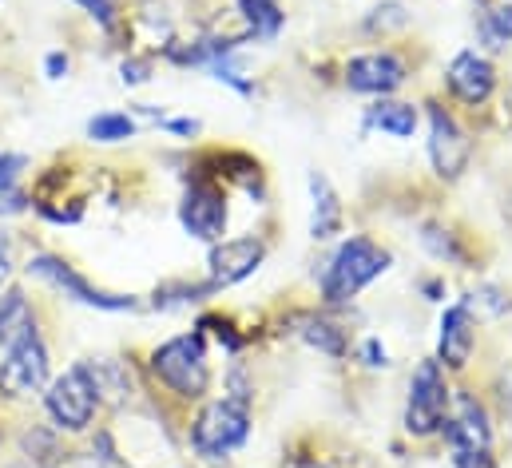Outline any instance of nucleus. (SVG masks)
I'll list each match as a JSON object with an SVG mask.
<instances>
[{
  "mask_svg": "<svg viewBox=\"0 0 512 468\" xmlns=\"http://www.w3.org/2000/svg\"><path fill=\"white\" fill-rule=\"evenodd\" d=\"M445 80H449L453 96L465 100V104H473V108L485 104V100L493 96V88H497V72H493V64H489L485 56H477V52H461V56L449 64Z\"/></svg>",
  "mask_w": 512,
  "mask_h": 468,
  "instance_id": "f8f14e48",
  "label": "nucleus"
},
{
  "mask_svg": "<svg viewBox=\"0 0 512 468\" xmlns=\"http://www.w3.org/2000/svg\"><path fill=\"white\" fill-rule=\"evenodd\" d=\"M310 195H314V219H310V234L318 238V242H326V238H334V234L342 231V203H338V195H334V187H330V179L326 175H310Z\"/></svg>",
  "mask_w": 512,
  "mask_h": 468,
  "instance_id": "2eb2a0df",
  "label": "nucleus"
},
{
  "mask_svg": "<svg viewBox=\"0 0 512 468\" xmlns=\"http://www.w3.org/2000/svg\"><path fill=\"white\" fill-rule=\"evenodd\" d=\"M445 437L453 449H469V453H489V417L477 405V397L461 393L457 397V417H445Z\"/></svg>",
  "mask_w": 512,
  "mask_h": 468,
  "instance_id": "ddd939ff",
  "label": "nucleus"
},
{
  "mask_svg": "<svg viewBox=\"0 0 512 468\" xmlns=\"http://www.w3.org/2000/svg\"><path fill=\"white\" fill-rule=\"evenodd\" d=\"M28 270L36 274V278H48V282H56L64 294H72L76 302H84V306H96V310H112V314H120V310H131L135 302L124 298V294H104V290H96L88 278H80L64 258H52V254H40V258H32L28 262Z\"/></svg>",
  "mask_w": 512,
  "mask_h": 468,
  "instance_id": "0eeeda50",
  "label": "nucleus"
},
{
  "mask_svg": "<svg viewBox=\"0 0 512 468\" xmlns=\"http://www.w3.org/2000/svg\"><path fill=\"white\" fill-rule=\"evenodd\" d=\"M485 32H489V40H493L497 48H501V44H512V8H497V12H489Z\"/></svg>",
  "mask_w": 512,
  "mask_h": 468,
  "instance_id": "4be33fe9",
  "label": "nucleus"
},
{
  "mask_svg": "<svg viewBox=\"0 0 512 468\" xmlns=\"http://www.w3.org/2000/svg\"><path fill=\"white\" fill-rule=\"evenodd\" d=\"M151 373L183 401H195L207 393V342L203 334H179L151 353Z\"/></svg>",
  "mask_w": 512,
  "mask_h": 468,
  "instance_id": "f03ea898",
  "label": "nucleus"
},
{
  "mask_svg": "<svg viewBox=\"0 0 512 468\" xmlns=\"http://www.w3.org/2000/svg\"><path fill=\"white\" fill-rule=\"evenodd\" d=\"M366 123L385 131V135H393V139H409L417 131V108L413 104H397V100H378L370 108Z\"/></svg>",
  "mask_w": 512,
  "mask_h": 468,
  "instance_id": "dca6fc26",
  "label": "nucleus"
},
{
  "mask_svg": "<svg viewBox=\"0 0 512 468\" xmlns=\"http://www.w3.org/2000/svg\"><path fill=\"white\" fill-rule=\"evenodd\" d=\"M239 8H243V16H247V24H251L255 36H262V40L278 36V28H282L278 0H239Z\"/></svg>",
  "mask_w": 512,
  "mask_h": 468,
  "instance_id": "6ab92c4d",
  "label": "nucleus"
},
{
  "mask_svg": "<svg viewBox=\"0 0 512 468\" xmlns=\"http://www.w3.org/2000/svg\"><path fill=\"white\" fill-rule=\"evenodd\" d=\"M389 270V250H382L374 238H366V234H354L350 242H342L338 246V254H334V262H330V270H326V278H322V298L330 302V306H342V302H350L354 294H362L378 274Z\"/></svg>",
  "mask_w": 512,
  "mask_h": 468,
  "instance_id": "f257e3e1",
  "label": "nucleus"
},
{
  "mask_svg": "<svg viewBox=\"0 0 512 468\" xmlns=\"http://www.w3.org/2000/svg\"><path fill=\"white\" fill-rule=\"evenodd\" d=\"M80 4H84L104 28H116V4H112V0H80Z\"/></svg>",
  "mask_w": 512,
  "mask_h": 468,
  "instance_id": "5701e85b",
  "label": "nucleus"
},
{
  "mask_svg": "<svg viewBox=\"0 0 512 468\" xmlns=\"http://www.w3.org/2000/svg\"><path fill=\"white\" fill-rule=\"evenodd\" d=\"M44 405L52 413V421L68 433H80L92 425V413L100 405V389L88 365H72L64 377L52 381V389L44 393Z\"/></svg>",
  "mask_w": 512,
  "mask_h": 468,
  "instance_id": "39448f33",
  "label": "nucleus"
},
{
  "mask_svg": "<svg viewBox=\"0 0 512 468\" xmlns=\"http://www.w3.org/2000/svg\"><path fill=\"white\" fill-rule=\"evenodd\" d=\"M20 167H24V155H4L0 159V211H16L20 207V195L12 191Z\"/></svg>",
  "mask_w": 512,
  "mask_h": 468,
  "instance_id": "412c9836",
  "label": "nucleus"
},
{
  "mask_svg": "<svg viewBox=\"0 0 512 468\" xmlns=\"http://www.w3.org/2000/svg\"><path fill=\"white\" fill-rule=\"evenodd\" d=\"M441 361L449 365V369H465L469 365V357H473V314H469V306L461 302V306H449L445 314H441Z\"/></svg>",
  "mask_w": 512,
  "mask_h": 468,
  "instance_id": "4468645a",
  "label": "nucleus"
},
{
  "mask_svg": "<svg viewBox=\"0 0 512 468\" xmlns=\"http://www.w3.org/2000/svg\"><path fill=\"white\" fill-rule=\"evenodd\" d=\"M28 326H36V322H32V310H28L24 294L20 290H8L0 298V350H8Z\"/></svg>",
  "mask_w": 512,
  "mask_h": 468,
  "instance_id": "f3484780",
  "label": "nucleus"
},
{
  "mask_svg": "<svg viewBox=\"0 0 512 468\" xmlns=\"http://www.w3.org/2000/svg\"><path fill=\"white\" fill-rule=\"evenodd\" d=\"M449 417V385L441 373V361H421L409 381V405H405V433L409 437H433L445 429Z\"/></svg>",
  "mask_w": 512,
  "mask_h": 468,
  "instance_id": "20e7f679",
  "label": "nucleus"
},
{
  "mask_svg": "<svg viewBox=\"0 0 512 468\" xmlns=\"http://www.w3.org/2000/svg\"><path fill=\"white\" fill-rule=\"evenodd\" d=\"M251 437V413L247 405L223 397V401H211L199 417H195V429H191V445L199 457L207 461H223L231 457L243 441Z\"/></svg>",
  "mask_w": 512,
  "mask_h": 468,
  "instance_id": "7ed1b4c3",
  "label": "nucleus"
},
{
  "mask_svg": "<svg viewBox=\"0 0 512 468\" xmlns=\"http://www.w3.org/2000/svg\"><path fill=\"white\" fill-rule=\"evenodd\" d=\"M4 274H8V242L0 238V282H4Z\"/></svg>",
  "mask_w": 512,
  "mask_h": 468,
  "instance_id": "cd10ccee",
  "label": "nucleus"
},
{
  "mask_svg": "<svg viewBox=\"0 0 512 468\" xmlns=\"http://www.w3.org/2000/svg\"><path fill=\"white\" fill-rule=\"evenodd\" d=\"M366 357H370V365H389V357H385V350L378 342H366Z\"/></svg>",
  "mask_w": 512,
  "mask_h": 468,
  "instance_id": "bb28decb",
  "label": "nucleus"
},
{
  "mask_svg": "<svg viewBox=\"0 0 512 468\" xmlns=\"http://www.w3.org/2000/svg\"><path fill=\"white\" fill-rule=\"evenodd\" d=\"M179 223L187 227V234H195V238H203V242L223 238V227H227V195H223V187H215V183H195V187L183 195Z\"/></svg>",
  "mask_w": 512,
  "mask_h": 468,
  "instance_id": "1a4fd4ad",
  "label": "nucleus"
},
{
  "mask_svg": "<svg viewBox=\"0 0 512 468\" xmlns=\"http://www.w3.org/2000/svg\"><path fill=\"white\" fill-rule=\"evenodd\" d=\"M405 84V64L393 52H366L346 64V88L366 96H389Z\"/></svg>",
  "mask_w": 512,
  "mask_h": 468,
  "instance_id": "9b49d317",
  "label": "nucleus"
},
{
  "mask_svg": "<svg viewBox=\"0 0 512 468\" xmlns=\"http://www.w3.org/2000/svg\"><path fill=\"white\" fill-rule=\"evenodd\" d=\"M124 80L128 84H143L147 80V64H124Z\"/></svg>",
  "mask_w": 512,
  "mask_h": 468,
  "instance_id": "393cba45",
  "label": "nucleus"
},
{
  "mask_svg": "<svg viewBox=\"0 0 512 468\" xmlns=\"http://www.w3.org/2000/svg\"><path fill=\"white\" fill-rule=\"evenodd\" d=\"M429 159L441 179H457L469 163V139L445 108L429 104Z\"/></svg>",
  "mask_w": 512,
  "mask_h": 468,
  "instance_id": "6e6552de",
  "label": "nucleus"
},
{
  "mask_svg": "<svg viewBox=\"0 0 512 468\" xmlns=\"http://www.w3.org/2000/svg\"><path fill=\"white\" fill-rule=\"evenodd\" d=\"M262 254H266V246L258 242L255 234H243V238H227V242H219V246H211V282H207V290H219V286H235V282H243V278H251L258 270V262H262Z\"/></svg>",
  "mask_w": 512,
  "mask_h": 468,
  "instance_id": "9d476101",
  "label": "nucleus"
},
{
  "mask_svg": "<svg viewBox=\"0 0 512 468\" xmlns=\"http://www.w3.org/2000/svg\"><path fill=\"white\" fill-rule=\"evenodd\" d=\"M167 127H171L175 135H195V131H199V123H195V119H171Z\"/></svg>",
  "mask_w": 512,
  "mask_h": 468,
  "instance_id": "a878e982",
  "label": "nucleus"
},
{
  "mask_svg": "<svg viewBox=\"0 0 512 468\" xmlns=\"http://www.w3.org/2000/svg\"><path fill=\"white\" fill-rule=\"evenodd\" d=\"M131 131H135V123H131L128 116H116V112L96 116L92 123H88V135L100 139V143H120V139H128Z\"/></svg>",
  "mask_w": 512,
  "mask_h": 468,
  "instance_id": "aec40b11",
  "label": "nucleus"
},
{
  "mask_svg": "<svg viewBox=\"0 0 512 468\" xmlns=\"http://www.w3.org/2000/svg\"><path fill=\"white\" fill-rule=\"evenodd\" d=\"M44 381H48V350H44L36 326H28L0 357V393L4 397H32Z\"/></svg>",
  "mask_w": 512,
  "mask_h": 468,
  "instance_id": "423d86ee",
  "label": "nucleus"
},
{
  "mask_svg": "<svg viewBox=\"0 0 512 468\" xmlns=\"http://www.w3.org/2000/svg\"><path fill=\"white\" fill-rule=\"evenodd\" d=\"M298 334H302V342H310L314 350L330 353V357H342V353H346L342 330L330 326V322H322V318H314V314H302V318H298Z\"/></svg>",
  "mask_w": 512,
  "mask_h": 468,
  "instance_id": "a211bd4d",
  "label": "nucleus"
},
{
  "mask_svg": "<svg viewBox=\"0 0 512 468\" xmlns=\"http://www.w3.org/2000/svg\"><path fill=\"white\" fill-rule=\"evenodd\" d=\"M64 72H68V56H60V52H52V56H48V76H52V80H60Z\"/></svg>",
  "mask_w": 512,
  "mask_h": 468,
  "instance_id": "b1692460",
  "label": "nucleus"
}]
</instances>
